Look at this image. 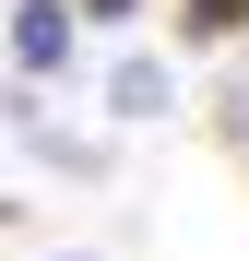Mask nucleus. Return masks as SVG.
<instances>
[{
	"instance_id": "f257e3e1",
	"label": "nucleus",
	"mask_w": 249,
	"mask_h": 261,
	"mask_svg": "<svg viewBox=\"0 0 249 261\" xmlns=\"http://www.w3.org/2000/svg\"><path fill=\"white\" fill-rule=\"evenodd\" d=\"M12 60H24V83L71 60V0H12Z\"/></svg>"
},
{
	"instance_id": "f03ea898",
	"label": "nucleus",
	"mask_w": 249,
	"mask_h": 261,
	"mask_svg": "<svg viewBox=\"0 0 249 261\" xmlns=\"http://www.w3.org/2000/svg\"><path fill=\"white\" fill-rule=\"evenodd\" d=\"M107 107H119V119H154V107H166V60H143V48H131V60L107 71Z\"/></svg>"
},
{
	"instance_id": "7ed1b4c3",
	"label": "nucleus",
	"mask_w": 249,
	"mask_h": 261,
	"mask_svg": "<svg viewBox=\"0 0 249 261\" xmlns=\"http://www.w3.org/2000/svg\"><path fill=\"white\" fill-rule=\"evenodd\" d=\"M190 24H202V36H237V24H249V0H190Z\"/></svg>"
},
{
	"instance_id": "20e7f679",
	"label": "nucleus",
	"mask_w": 249,
	"mask_h": 261,
	"mask_svg": "<svg viewBox=\"0 0 249 261\" xmlns=\"http://www.w3.org/2000/svg\"><path fill=\"white\" fill-rule=\"evenodd\" d=\"M226 130H237V154H249V60H237V83H226Z\"/></svg>"
},
{
	"instance_id": "39448f33",
	"label": "nucleus",
	"mask_w": 249,
	"mask_h": 261,
	"mask_svg": "<svg viewBox=\"0 0 249 261\" xmlns=\"http://www.w3.org/2000/svg\"><path fill=\"white\" fill-rule=\"evenodd\" d=\"M71 12H83V24H131L143 0H71Z\"/></svg>"
}]
</instances>
